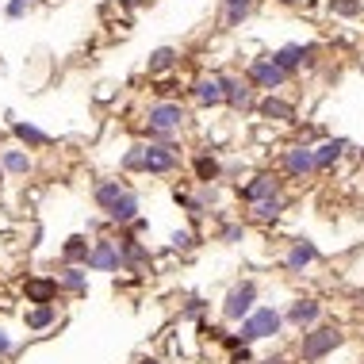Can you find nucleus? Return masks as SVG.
Masks as SVG:
<instances>
[{
  "instance_id": "11",
  "label": "nucleus",
  "mask_w": 364,
  "mask_h": 364,
  "mask_svg": "<svg viewBox=\"0 0 364 364\" xmlns=\"http://www.w3.org/2000/svg\"><path fill=\"white\" fill-rule=\"evenodd\" d=\"M273 195H284V181L280 173H254L246 184H238V200L246 203H261V200H273Z\"/></svg>"
},
{
  "instance_id": "8",
  "label": "nucleus",
  "mask_w": 364,
  "mask_h": 364,
  "mask_svg": "<svg viewBox=\"0 0 364 364\" xmlns=\"http://www.w3.org/2000/svg\"><path fill=\"white\" fill-rule=\"evenodd\" d=\"M119 249H123V273L130 276H150L154 273V254L146 241H138V234L119 230Z\"/></svg>"
},
{
  "instance_id": "36",
  "label": "nucleus",
  "mask_w": 364,
  "mask_h": 364,
  "mask_svg": "<svg viewBox=\"0 0 364 364\" xmlns=\"http://www.w3.org/2000/svg\"><path fill=\"white\" fill-rule=\"evenodd\" d=\"M230 364H257L254 360V345H241V349L230 353Z\"/></svg>"
},
{
  "instance_id": "39",
  "label": "nucleus",
  "mask_w": 364,
  "mask_h": 364,
  "mask_svg": "<svg viewBox=\"0 0 364 364\" xmlns=\"http://www.w3.org/2000/svg\"><path fill=\"white\" fill-rule=\"evenodd\" d=\"M257 364H292L288 357H265V360H257Z\"/></svg>"
},
{
  "instance_id": "34",
  "label": "nucleus",
  "mask_w": 364,
  "mask_h": 364,
  "mask_svg": "<svg viewBox=\"0 0 364 364\" xmlns=\"http://www.w3.org/2000/svg\"><path fill=\"white\" fill-rule=\"evenodd\" d=\"M119 169L123 173H146V142L130 146V150L123 154V161H119Z\"/></svg>"
},
{
  "instance_id": "4",
  "label": "nucleus",
  "mask_w": 364,
  "mask_h": 364,
  "mask_svg": "<svg viewBox=\"0 0 364 364\" xmlns=\"http://www.w3.org/2000/svg\"><path fill=\"white\" fill-rule=\"evenodd\" d=\"M257 303H261V288H257V280H238V284H230L227 288V295H222V303H219V314H222V322H246L249 314L257 311Z\"/></svg>"
},
{
  "instance_id": "42",
  "label": "nucleus",
  "mask_w": 364,
  "mask_h": 364,
  "mask_svg": "<svg viewBox=\"0 0 364 364\" xmlns=\"http://www.w3.org/2000/svg\"><path fill=\"white\" fill-rule=\"evenodd\" d=\"M0 184H4V169H0Z\"/></svg>"
},
{
  "instance_id": "24",
  "label": "nucleus",
  "mask_w": 364,
  "mask_h": 364,
  "mask_svg": "<svg viewBox=\"0 0 364 364\" xmlns=\"http://www.w3.org/2000/svg\"><path fill=\"white\" fill-rule=\"evenodd\" d=\"M192 173L200 184H219L222 181V161L215 154H195L192 157Z\"/></svg>"
},
{
  "instance_id": "35",
  "label": "nucleus",
  "mask_w": 364,
  "mask_h": 364,
  "mask_svg": "<svg viewBox=\"0 0 364 364\" xmlns=\"http://www.w3.org/2000/svg\"><path fill=\"white\" fill-rule=\"evenodd\" d=\"M330 12L341 20H353V16H360V0H330Z\"/></svg>"
},
{
  "instance_id": "2",
  "label": "nucleus",
  "mask_w": 364,
  "mask_h": 364,
  "mask_svg": "<svg viewBox=\"0 0 364 364\" xmlns=\"http://www.w3.org/2000/svg\"><path fill=\"white\" fill-rule=\"evenodd\" d=\"M184 127H188V108L181 100H154L146 108V135H150V142H173Z\"/></svg>"
},
{
  "instance_id": "28",
  "label": "nucleus",
  "mask_w": 364,
  "mask_h": 364,
  "mask_svg": "<svg viewBox=\"0 0 364 364\" xmlns=\"http://www.w3.org/2000/svg\"><path fill=\"white\" fill-rule=\"evenodd\" d=\"M254 4H257V0H222V23H227V27H241V20L254 12Z\"/></svg>"
},
{
  "instance_id": "7",
  "label": "nucleus",
  "mask_w": 364,
  "mask_h": 364,
  "mask_svg": "<svg viewBox=\"0 0 364 364\" xmlns=\"http://www.w3.org/2000/svg\"><path fill=\"white\" fill-rule=\"evenodd\" d=\"M319 261H322V249L314 246L311 238H292L288 249L280 254V268H284L288 276H303L307 268H314Z\"/></svg>"
},
{
  "instance_id": "6",
  "label": "nucleus",
  "mask_w": 364,
  "mask_h": 364,
  "mask_svg": "<svg viewBox=\"0 0 364 364\" xmlns=\"http://www.w3.org/2000/svg\"><path fill=\"white\" fill-rule=\"evenodd\" d=\"M319 322H326V303L314 300V295H295V300L284 307V326H292L295 334L314 330Z\"/></svg>"
},
{
  "instance_id": "23",
  "label": "nucleus",
  "mask_w": 364,
  "mask_h": 364,
  "mask_svg": "<svg viewBox=\"0 0 364 364\" xmlns=\"http://www.w3.org/2000/svg\"><path fill=\"white\" fill-rule=\"evenodd\" d=\"M89 254H92V238L89 234H73L62 246V265H85L89 268Z\"/></svg>"
},
{
  "instance_id": "38",
  "label": "nucleus",
  "mask_w": 364,
  "mask_h": 364,
  "mask_svg": "<svg viewBox=\"0 0 364 364\" xmlns=\"http://www.w3.org/2000/svg\"><path fill=\"white\" fill-rule=\"evenodd\" d=\"M27 8H31V0H8V8H4V12L12 16V20H20V16L27 12Z\"/></svg>"
},
{
  "instance_id": "16",
  "label": "nucleus",
  "mask_w": 364,
  "mask_h": 364,
  "mask_svg": "<svg viewBox=\"0 0 364 364\" xmlns=\"http://www.w3.org/2000/svg\"><path fill=\"white\" fill-rule=\"evenodd\" d=\"M257 115L265 119V123H295V108L288 104L280 92H265V96L257 100Z\"/></svg>"
},
{
  "instance_id": "14",
  "label": "nucleus",
  "mask_w": 364,
  "mask_h": 364,
  "mask_svg": "<svg viewBox=\"0 0 364 364\" xmlns=\"http://www.w3.org/2000/svg\"><path fill=\"white\" fill-rule=\"evenodd\" d=\"M288 207H292V200H288V192H284V195H273V200L249 203L246 219H249V222H257V227H273V222H280V219L288 215Z\"/></svg>"
},
{
  "instance_id": "9",
  "label": "nucleus",
  "mask_w": 364,
  "mask_h": 364,
  "mask_svg": "<svg viewBox=\"0 0 364 364\" xmlns=\"http://www.w3.org/2000/svg\"><path fill=\"white\" fill-rule=\"evenodd\" d=\"M89 273H123V249L119 238H92V254H89Z\"/></svg>"
},
{
  "instance_id": "31",
  "label": "nucleus",
  "mask_w": 364,
  "mask_h": 364,
  "mask_svg": "<svg viewBox=\"0 0 364 364\" xmlns=\"http://www.w3.org/2000/svg\"><path fill=\"white\" fill-rule=\"evenodd\" d=\"M173 65H181V54H176L173 46H161V50H154V54H150V62H146V69H150L154 77H157V73H169Z\"/></svg>"
},
{
  "instance_id": "22",
  "label": "nucleus",
  "mask_w": 364,
  "mask_h": 364,
  "mask_svg": "<svg viewBox=\"0 0 364 364\" xmlns=\"http://www.w3.org/2000/svg\"><path fill=\"white\" fill-rule=\"evenodd\" d=\"M58 292H62V288H58V280H54V276H31L23 284L27 303H54V300H58Z\"/></svg>"
},
{
  "instance_id": "25",
  "label": "nucleus",
  "mask_w": 364,
  "mask_h": 364,
  "mask_svg": "<svg viewBox=\"0 0 364 364\" xmlns=\"http://www.w3.org/2000/svg\"><path fill=\"white\" fill-rule=\"evenodd\" d=\"M173 200H176V207H181L184 215H188V222H192V227H195V222H203V219H207V207H203V200H200V195H195V192H188V188H173Z\"/></svg>"
},
{
  "instance_id": "40",
  "label": "nucleus",
  "mask_w": 364,
  "mask_h": 364,
  "mask_svg": "<svg viewBox=\"0 0 364 364\" xmlns=\"http://www.w3.org/2000/svg\"><path fill=\"white\" fill-rule=\"evenodd\" d=\"M138 364H161V360H154V357H142V360H138Z\"/></svg>"
},
{
  "instance_id": "30",
  "label": "nucleus",
  "mask_w": 364,
  "mask_h": 364,
  "mask_svg": "<svg viewBox=\"0 0 364 364\" xmlns=\"http://www.w3.org/2000/svg\"><path fill=\"white\" fill-rule=\"evenodd\" d=\"M195 246H200L195 227H176L173 234H169V254H192Z\"/></svg>"
},
{
  "instance_id": "17",
  "label": "nucleus",
  "mask_w": 364,
  "mask_h": 364,
  "mask_svg": "<svg viewBox=\"0 0 364 364\" xmlns=\"http://www.w3.org/2000/svg\"><path fill=\"white\" fill-rule=\"evenodd\" d=\"M127 192H130V184H127V181H119V176H104V181L92 184V200H96V207L104 211V215L115 207V203L123 200Z\"/></svg>"
},
{
  "instance_id": "5",
  "label": "nucleus",
  "mask_w": 364,
  "mask_h": 364,
  "mask_svg": "<svg viewBox=\"0 0 364 364\" xmlns=\"http://www.w3.org/2000/svg\"><path fill=\"white\" fill-rule=\"evenodd\" d=\"M314 173H319L314 169V150L307 142H292L280 150V176H288L295 184H307Z\"/></svg>"
},
{
  "instance_id": "21",
  "label": "nucleus",
  "mask_w": 364,
  "mask_h": 364,
  "mask_svg": "<svg viewBox=\"0 0 364 364\" xmlns=\"http://www.w3.org/2000/svg\"><path fill=\"white\" fill-rule=\"evenodd\" d=\"M54 280H58V288L69 292V295H85L89 292V268L85 265H62Z\"/></svg>"
},
{
  "instance_id": "3",
  "label": "nucleus",
  "mask_w": 364,
  "mask_h": 364,
  "mask_svg": "<svg viewBox=\"0 0 364 364\" xmlns=\"http://www.w3.org/2000/svg\"><path fill=\"white\" fill-rule=\"evenodd\" d=\"M238 338L241 345H257V341H276L284 334V311L273 303H257V311L246 322H238Z\"/></svg>"
},
{
  "instance_id": "13",
  "label": "nucleus",
  "mask_w": 364,
  "mask_h": 364,
  "mask_svg": "<svg viewBox=\"0 0 364 364\" xmlns=\"http://www.w3.org/2000/svg\"><path fill=\"white\" fill-rule=\"evenodd\" d=\"M222 89H227V108H234V111H254L257 108V89L246 73H241V77H222Z\"/></svg>"
},
{
  "instance_id": "18",
  "label": "nucleus",
  "mask_w": 364,
  "mask_h": 364,
  "mask_svg": "<svg viewBox=\"0 0 364 364\" xmlns=\"http://www.w3.org/2000/svg\"><path fill=\"white\" fill-rule=\"evenodd\" d=\"M104 219L111 222V227L127 230V227H130V222H135V219H142V195H138L135 188H130V192L123 195V200H119L115 207H111V211L104 215Z\"/></svg>"
},
{
  "instance_id": "19",
  "label": "nucleus",
  "mask_w": 364,
  "mask_h": 364,
  "mask_svg": "<svg viewBox=\"0 0 364 364\" xmlns=\"http://www.w3.org/2000/svg\"><path fill=\"white\" fill-rule=\"evenodd\" d=\"M311 150H314V169H319V173H330L334 165H338L341 157H345L349 142H345V138H322V142L311 146Z\"/></svg>"
},
{
  "instance_id": "29",
  "label": "nucleus",
  "mask_w": 364,
  "mask_h": 364,
  "mask_svg": "<svg viewBox=\"0 0 364 364\" xmlns=\"http://www.w3.org/2000/svg\"><path fill=\"white\" fill-rule=\"evenodd\" d=\"M12 135L20 138L23 146H31V150H42V146H50V135L39 127H31V123H12Z\"/></svg>"
},
{
  "instance_id": "15",
  "label": "nucleus",
  "mask_w": 364,
  "mask_h": 364,
  "mask_svg": "<svg viewBox=\"0 0 364 364\" xmlns=\"http://www.w3.org/2000/svg\"><path fill=\"white\" fill-rule=\"evenodd\" d=\"M192 100L200 108H222L227 104V89H222V73H211V77L192 81Z\"/></svg>"
},
{
  "instance_id": "27",
  "label": "nucleus",
  "mask_w": 364,
  "mask_h": 364,
  "mask_svg": "<svg viewBox=\"0 0 364 364\" xmlns=\"http://www.w3.org/2000/svg\"><path fill=\"white\" fill-rule=\"evenodd\" d=\"M268 58H273V62L280 65V69H284L288 77H292L295 69H303V46H300V42H288V46H280L276 54H268Z\"/></svg>"
},
{
  "instance_id": "37",
  "label": "nucleus",
  "mask_w": 364,
  "mask_h": 364,
  "mask_svg": "<svg viewBox=\"0 0 364 364\" xmlns=\"http://www.w3.org/2000/svg\"><path fill=\"white\" fill-rule=\"evenodd\" d=\"M12 353H16V338L4 330V326H0V360H4V357H12Z\"/></svg>"
},
{
  "instance_id": "41",
  "label": "nucleus",
  "mask_w": 364,
  "mask_h": 364,
  "mask_svg": "<svg viewBox=\"0 0 364 364\" xmlns=\"http://www.w3.org/2000/svg\"><path fill=\"white\" fill-rule=\"evenodd\" d=\"M280 4H300V0H280Z\"/></svg>"
},
{
  "instance_id": "26",
  "label": "nucleus",
  "mask_w": 364,
  "mask_h": 364,
  "mask_svg": "<svg viewBox=\"0 0 364 364\" xmlns=\"http://www.w3.org/2000/svg\"><path fill=\"white\" fill-rule=\"evenodd\" d=\"M0 169L4 173H12V176H27L35 169V161H31V154L20 150V146H12V150H4L0 154Z\"/></svg>"
},
{
  "instance_id": "1",
  "label": "nucleus",
  "mask_w": 364,
  "mask_h": 364,
  "mask_svg": "<svg viewBox=\"0 0 364 364\" xmlns=\"http://www.w3.org/2000/svg\"><path fill=\"white\" fill-rule=\"evenodd\" d=\"M345 345V330L338 322H319L314 330H303L295 341V357L300 364H322L326 357H334Z\"/></svg>"
},
{
  "instance_id": "32",
  "label": "nucleus",
  "mask_w": 364,
  "mask_h": 364,
  "mask_svg": "<svg viewBox=\"0 0 364 364\" xmlns=\"http://www.w3.org/2000/svg\"><path fill=\"white\" fill-rule=\"evenodd\" d=\"M249 234V227L241 219H227V222H219V241L222 246H241Z\"/></svg>"
},
{
  "instance_id": "20",
  "label": "nucleus",
  "mask_w": 364,
  "mask_h": 364,
  "mask_svg": "<svg viewBox=\"0 0 364 364\" xmlns=\"http://www.w3.org/2000/svg\"><path fill=\"white\" fill-rule=\"evenodd\" d=\"M58 322V303H31L23 311V326L31 334H42V330H50V326Z\"/></svg>"
},
{
  "instance_id": "10",
  "label": "nucleus",
  "mask_w": 364,
  "mask_h": 364,
  "mask_svg": "<svg viewBox=\"0 0 364 364\" xmlns=\"http://www.w3.org/2000/svg\"><path fill=\"white\" fill-rule=\"evenodd\" d=\"M176 169H181V146L146 142V176H173Z\"/></svg>"
},
{
  "instance_id": "33",
  "label": "nucleus",
  "mask_w": 364,
  "mask_h": 364,
  "mask_svg": "<svg viewBox=\"0 0 364 364\" xmlns=\"http://www.w3.org/2000/svg\"><path fill=\"white\" fill-rule=\"evenodd\" d=\"M207 311H211V303L200 300V295H192V300H184V307H181V322H195V326H200L203 319H207Z\"/></svg>"
},
{
  "instance_id": "12",
  "label": "nucleus",
  "mask_w": 364,
  "mask_h": 364,
  "mask_svg": "<svg viewBox=\"0 0 364 364\" xmlns=\"http://www.w3.org/2000/svg\"><path fill=\"white\" fill-rule=\"evenodd\" d=\"M246 77L254 81V89H265V92H280L288 85V73L280 69L273 58H254L249 69H246Z\"/></svg>"
}]
</instances>
